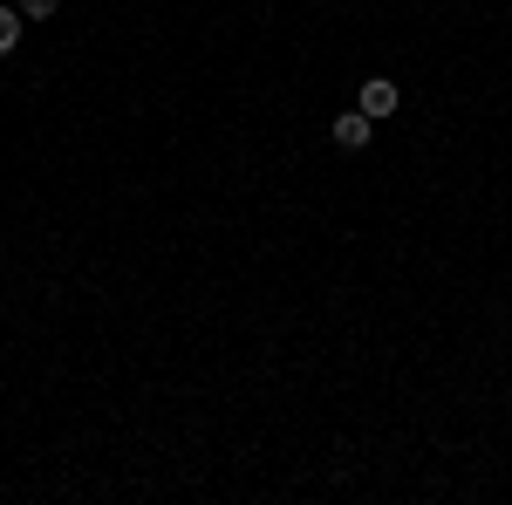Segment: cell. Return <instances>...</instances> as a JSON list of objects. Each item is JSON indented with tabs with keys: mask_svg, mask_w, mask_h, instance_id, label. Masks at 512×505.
Here are the masks:
<instances>
[{
	"mask_svg": "<svg viewBox=\"0 0 512 505\" xmlns=\"http://www.w3.org/2000/svg\"><path fill=\"white\" fill-rule=\"evenodd\" d=\"M328 137H335L342 151H362V144L376 137V117H369V110H342V117L328 123Z\"/></svg>",
	"mask_w": 512,
	"mask_h": 505,
	"instance_id": "6da1fadb",
	"label": "cell"
},
{
	"mask_svg": "<svg viewBox=\"0 0 512 505\" xmlns=\"http://www.w3.org/2000/svg\"><path fill=\"white\" fill-rule=\"evenodd\" d=\"M396 103H403V89H396L390 76H369V82H362V110H369V117H376V123L390 117Z\"/></svg>",
	"mask_w": 512,
	"mask_h": 505,
	"instance_id": "7a4b0ae2",
	"label": "cell"
},
{
	"mask_svg": "<svg viewBox=\"0 0 512 505\" xmlns=\"http://www.w3.org/2000/svg\"><path fill=\"white\" fill-rule=\"evenodd\" d=\"M21 41V7H0V55Z\"/></svg>",
	"mask_w": 512,
	"mask_h": 505,
	"instance_id": "3957f363",
	"label": "cell"
},
{
	"mask_svg": "<svg viewBox=\"0 0 512 505\" xmlns=\"http://www.w3.org/2000/svg\"><path fill=\"white\" fill-rule=\"evenodd\" d=\"M55 7H62V0H21V14H28V21H48Z\"/></svg>",
	"mask_w": 512,
	"mask_h": 505,
	"instance_id": "277c9868",
	"label": "cell"
}]
</instances>
